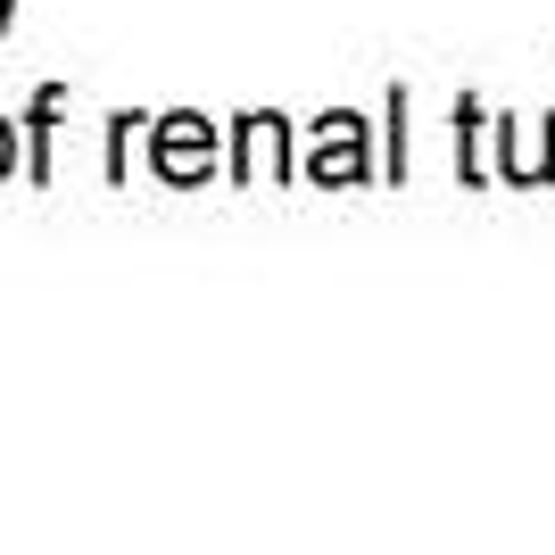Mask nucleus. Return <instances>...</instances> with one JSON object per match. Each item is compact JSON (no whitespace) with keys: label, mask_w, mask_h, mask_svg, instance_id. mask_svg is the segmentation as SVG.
<instances>
[{"label":"nucleus","mask_w":555,"mask_h":555,"mask_svg":"<svg viewBox=\"0 0 555 555\" xmlns=\"http://www.w3.org/2000/svg\"><path fill=\"white\" fill-rule=\"evenodd\" d=\"M166 166H199V133H191V116H175V133H166Z\"/></svg>","instance_id":"1"},{"label":"nucleus","mask_w":555,"mask_h":555,"mask_svg":"<svg viewBox=\"0 0 555 555\" xmlns=\"http://www.w3.org/2000/svg\"><path fill=\"white\" fill-rule=\"evenodd\" d=\"M0 175H9V125H0Z\"/></svg>","instance_id":"2"}]
</instances>
